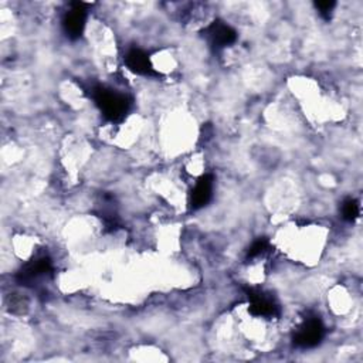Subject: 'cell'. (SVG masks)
Segmentation results:
<instances>
[{"label": "cell", "instance_id": "9", "mask_svg": "<svg viewBox=\"0 0 363 363\" xmlns=\"http://www.w3.org/2000/svg\"><path fill=\"white\" fill-rule=\"evenodd\" d=\"M340 211H342V217L346 221H354L359 217V213H360L359 201L356 199H352V197L343 200V203L340 206Z\"/></svg>", "mask_w": 363, "mask_h": 363}, {"label": "cell", "instance_id": "6", "mask_svg": "<svg viewBox=\"0 0 363 363\" xmlns=\"http://www.w3.org/2000/svg\"><path fill=\"white\" fill-rule=\"evenodd\" d=\"M204 35L208 40V43L214 48H217V50L225 48V47L231 45V44H234L235 40H237L235 30L231 26H228L224 21H221V20L213 21L204 30Z\"/></svg>", "mask_w": 363, "mask_h": 363}, {"label": "cell", "instance_id": "1", "mask_svg": "<svg viewBox=\"0 0 363 363\" xmlns=\"http://www.w3.org/2000/svg\"><path fill=\"white\" fill-rule=\"evenodd\" d=\"M91 98L94 99L104 118L111 122L122 121L130 108L129 98L125 94L111 88L94 86L91 89Z\"/></svg>", "mask_w": 363, "mask_h": 363}, {"label": "cell", "instance_id": "10", "mask_svg": "<svg viewBox=\"0 0 363 363\" xmlns=\"http://www.w3.org/2000/svg\"><path fill=\"white\" fill-rule=\"evenodd\" d=\"M269 251V241L265 238H258L251 244V247L247 251V259L257 258L259 255H264L265 252Z\"/></svg>", "mask_w": 363, "mask_h": 363}, {"label": "cell", "instance_id": "11", "mask_svg": "<svg viewBox=\"0 0 363 363\" xmlns=\"http://www.w3.org/2000/svg\"><path fill=\"white\" fill-rule=\"evenodd\" d=\"M335 6H336V3L332 0H322V1L315 3V7H316L319 16L325 20H329L332 17V11H333Z\"/></svg>", "mask_w": 363, "mask_h": 363}, {"label": "cell", "instance_id": "5", "mask_svg": "<svg viewBox=\"0 0 363 363\" xmlns=\"http://www.w3.org/2000/svg\"><path fill=\"white\" fill-rule=\"evenodd\" d=\"M86 21V10L84 3H71L69 10L62 17V30L71 40L81 37Z\"/></svg>", "mask_w": 363, "mask_h": 363}, {"label": "cell", "instance_id": "8", "mask_svg": "<svg viewBox=\"0 0 363 363\" xmlns=\"http://www.w3.org/2000/svg\"><path fill=\"white\" fill-rule=\"evenodd\" d=\"M125 64L130 71L139 75H156V71L153 69L149 55L139 48H132L126 52Z\"/></svg>", "mask_w": 363, "mask_h": 363}, {"label": "cell", "instance_id": "3", "mask_svg": "<svg viewBox=\"0 0 363 363\" xmlns=\"http://www.w3.org/2000/svg\"><path fill=\"white\" fill-rule=\"evenodd\" d=\"M325 336V326L318 316L306 318L294 335V343L299 347H315Z\"/></svg>", "mask_w": 363, "mask_h": 363}, {"label": "cell", "instance_id": "7", "mask_svg": "<svg viewBox=\"0 0 363 363\" xmlns=\"http://www.w3.org/2000/svg\"><path fill=\"white\" fill-rule=\"evenodd\" d=\"M213 194V177L210 174H204L201 176L197 183L194 184L190 197H189V203L190 207L193 210H199L201 207H204Z\"/></svg>", "mask_w": 363, "mask_h": 363}, {"label": "cell", "instance_id": "4", "mask_svg": "<svg viewBox=\"0 0 363 363\" xmlns=\"http://www.w3.org/2000/svg\"><path fill=\"white\" fill-rule=\"evenodd\" d=\"M248 311L251 315L258 318H275L279 315V306L272 295L265 294L259 289H248Z\"/></svg>", "mask_w": 363, "mask_h": 363}, {"label": "cell", "instance_id": "2", "mask_svg": "<svg viewBox=\"0 0 363 363\" xmlns=\"http://www.w3.org/2000/svg\"><path fill=\"white\" fill-rule=\"evenodd\" d=\"M52 275V262L47 255H38L28 261L17 272V281L21 285H34Z\"/></svg>", "mask_w": 363, "mask_h": 363}]
</instances>
